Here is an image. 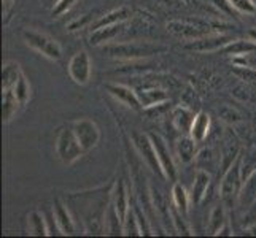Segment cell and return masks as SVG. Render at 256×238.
<instances>
[{
	"label": "cell",
	"mask_w": 256,
	"mask_h": 238,
	"mask_svg": "<svg viewBox=\"0 0 256 238\" xmlns=\"http://www.w3.org/2000/svg\"><path fill=\"white\" fill-rule=\"evenodd\" d=\"M234 38L231 37V35L212 32V33L206 35V37H200L198 40L188 41L186 45H184V48H186V49H192V51H198V52H212V51L223 49Z\"/></svg>",
	"instance_id": "cell-9"
},
{
	"label": "cell",
	"mask_w": 256,
	"mask_h": 238,
	"mask_svg": "<svg viewBox=\"0 0 256 238\" xmlns=\"http://www.w3.org/2000/svg\"><path fill=\"white\" fill-rule=\"evenodd\" d=\"M248 35H250V38H252L253 41H256V27H254V29H250Z\"/></svg>",
	"instance_id": "cell-39"
},
{
	"label": "cell",
	"mask_w": 256,
	"mask_h": 238,
	"mask_svg": "<svg viewBox=\"0 0 256 238\" xmlns=\"http://www.w3.org/2000/svg\"><path fill=\"white\" fill-rule=\"evenodd\" d=\"M105 234L107 235H122V221L112 202L108 204L107 215H105Z\"/></svg>",
	"instance_id": "cell-24"
},
{
	"label": "cell",
	"mask_w": 256,
	"mask_h": 238,
	"mask_svg": "<svg viewBox=\"0 0 256 238\" xmlns=\"http://www.w3.org/2000/svg\"><path fill=\"white\" fill-rule=\"evenodd\" d=\"M254 172H256V151L246 153L245 156H242V161H240V173H242L244 184L250 180V176Z\"/></svg>",
	"instance_id": "cell-30"
},
{
	"label": "cell",
	"mask_w": 256,
	"mask_h": 238,
	"mask_svg": "<svg viewBox=\"0 0 256 238\" xmlns=\"http://www.w3.org/2000/svg\"><path fill=\"white\" fill-rule=\"evenodd\" d=\"M232 73L244 79L246 83H253L256 84V70L254 68H250V67H244V65H234L232 67Z\"/></svg>",
	"instance_id": "cell-31"
},
{
	"label": "cell",
	"mask_w": 256,
	"mask_h": 238,
	"mask_svg": "<svg viewBox=\"0 0 256 238\" xmlns=\"http://www.w3.org/2000/svg\"><path fill=\"white\" fill-rule=\"evenodd\" d=\"M210 173L206 170H198L196 176H194V183H192V188H191V200L194 202L196 205H199L202 199L206 197V192L210 186Z\"/></svg>",
	"instance_id": "cell-16"
},
{
	"label": "cell",
	"mask_w": 256,
	"mask_h": 238,
	"mask_svg": "<svg viewBox=\"0 0 256 238\" xmlns=\"http://www.w3.org/2000/svg\"><path fill=\"white\" fill-rule=\"evenodd\" d=\"M84 154L80 142L75 135L74 129H62L56 138V156L64 165H70L76 162Z\"/></svg>",
	"instance_id": "cell-3"
},
{
	"label": "cell",
	"mask_w": 256,
	"mask_h": 238,
	"mask_svg": "<svg viewBox=\"0 0 256 238\" xmlns=\"http://www.w3.org/2000/svg\"><path fill=\"white\" fill-rule=\"evenodd\" d=\"M28 229L29 234L34 237H46L50 235L48 231V221L45 219L40 211H32V213L28 216Z\"/></svg>",
	"instance_id": "cell-22"
},
{
	"label": "cell",
	"mask_w": 256,
	"mask_h": 238,
	"mask_svg": "<svg viewBox=\"0 0 256 238\" xmlns=\"http://www.w3.org/2000/svg\"><path fill=\"white\" fill-rule=\"evenodd\" d=\"M194 118H196V114H194L191 110L184 108V107H176L172 111V124L176 130H180V132H188L190 134Z\"/></svg>",
	"instance_id": "cell-19"
},
{
	"label": "cell",
	"mask_w": 256,
	"mask_h": 238,
	"mask_svg": "<svg viewBox=\"0 0 256 238\" xmlns=\"http://www.w3.org/2000/svg\"><path fill=\"white\" fill-rule=\"evenodd\" d=\"M112 204L114 208H116L121 221L124 223V219H126L129 210H130L129 194H128V188H126L124 180H118V183L114 184V189L112 191Z\"/></svg>",
	"instance_id": "cell-13"
},
{
	"label": "cell",
	"mask_w": 256,
	"mask_h": 238,
	"mask_svg": "<svg viewBox=\"0 0 256 238\" xmlns=\"http://www.w3.org/2000/svg\"><path fill=\"white\" fill-rule=\"evenodd\" d=\"M222 235H228V237H231V235H232V232H231V229H229V226L224 224V226L216 232V237H222Z\"/></svg>",
	"instance_id": "cell-37"
},
{
	"label": "cell",
	"mask_w": 256,
	"mask_h": 238,
	"mask_svg": "<svg viewBox=\"0 0 256 238\" xmlns=\"http://www.w3.org/2000/svg\"><path fill=\"white\" fill-rule=\"evenodd\" d=\"M76 2L78 0H58L54 3V8H52V16H60L67 13Z\"/></svg>",
	"instance_id": "cell-33"
},
{
	"label": "cell",
	"mask_w": 256,
	"mask_h": 238,
	"mask_svg": "<svg viewBox=\"0 0 256 238\" xmlns=\"http://www.w3.org/2000/svg\"><path fill=\"white\" fill-rule=\"evenodd\" d=\"M244 186L242 173H240V161L231 164L226 170L222 183H220V196L228 207H232L237 197H240V188Z\"/></svg>",
	"instance_id": "cell-5"
},
{
	"label": "cell",
	"mask_w": 256,
	"mask_h": 238,
	"mask_svg": "<svg viewBox=\"0 0 256 238\" xmlns=\"http://www.w3.org/2000/svg\"><path fill=\"white\" fill-rule=\"evenodd\" d=\"M226 224V211L223 205H216L212 210L208 218V232L212 235H216V232Z\"/></svg>",
	"instance_id": "cell-27"
},
{
	"label": "cell",
	"mask_w": 256,
	"mask_h": 238,
	"mask_svg": "<svg viewBox=\"0 0 256 238\" xmlns=\"http://www.w3.org/2000/svg\"><path fill=\"white\" fill-rule=\"evenodd\" d=\"M234 65H244V67H250V68H254L256 70V54H244V56H237L232 59Z\"/></svg>",
	"instance_id": "cell-34"
},
{
	"label": "cell",
	"mask_w": 256,
	"mask_h": 238,
	"mask_svg": "<svg viewBox=\"0 0 256 238\" xmlns=\"http://www.w3.org/2000/svg\"><path fill=\"white\" fill-rule=\"evenodd\" d=\"M72 129H74L82 148L84 149V153L91 151V149L96 148L97 143H99L100 130H99V127H97V124L94 121L88 119V118L76 119V121L72 122Z\"/></svg>",
	"instance_id": "cell-7"
},
{
	"label": "cell",
	"mask_w": 256,
	"mask_h": 238,
	"mask_svg": "<svg viewBox=\"0 0 256 238\" xmlns=\"http://www.w3.org/2000/svg\"><path fill=\"white\" fill-rule=\"evenodd\" d=\"M130 16V10L126 6H121V8H116V10H113L107 14L100 16L99 19H97L92 25V29H99V27H104V25H112V24H120V22H124L126 19H129Z\"/></svg>",
	"instance_id": "cell-20"
},
{
	"label": "cell",
	"mask_w": 256,
	"mask_h": 238,
	"mask_svg": "<svg viewBox=\"0 0 256 238\" xmlns=\"http://www.w3.org/2000/svg\"><path fill=\"white\" fill-rule=\"evenodd\" d=\"M122 29V22L120 24H112V25H104L99 29H92L90 35V41L94 46H100V45H107L108 41L118 37V33Z\"/></svg>",
	"instance_id": "cell-14"
},
{
	"label": "cell",
	"mask_w": 256,
	"mask_h": 238,
	"mask_svg": "<svg viewBox=\"0 0 256 238\" xmlns=\"http://www.w3.org/2000/svg\"><path fill=\"white\" fill-rule=\"evenodd\" d=\"M107 91L110 92V95H113L114 99H116L120 103L126 105L128 108L130 110H142L144 105H142V100H140L138 94L130 89V87L124 86V84H108L107 86Z\"/></svg>",
	"instance_id": "cell-12"
},
{
	"label": "cell",
	"mask_w": 256,
	"mask_h": 238,
	"mask_svg": "<svg viewBox=\"0 0 256 238\" xmlns=\"http://www.w3.org/2000/svg\"><path fill=\"white\" fill-rule=\"evenodd\" d=\"M122 235H126V237H142V229H140L138 219L136 216V211L132 208L129 210L124 223H122Z\"/></svg>",
	"instance_id": "cell-28"
},
{
	"label": "cell",
	"mask_w": 256,
	"mask_h": 238,
	"mask_svg": "<svg viewBox=\"0 0 256 238\" xmlns=\"http://www.w3.org/2000/svg\"><path fill=\"white\" fill-rule=\"evenodd\" d=\"M190 202H191V196L186 192V189H184L180 183H175L172 188V204L183 216L188 213Z\"/></svg>",
	"instance_id": "cell-23"
},
{
	"label": "cell",
	"mask_w": 256,
	"mask_h": 238,
	"mask_svg": "<svg viewBox=\"0 0 256 238\" xmlns=\"http://www.w3.org/2000/svg\"><path fill=\"white\" fill-rule=\"evenodd\" d=\"M150 138H152V142L154 145L156 154H158V159H160V162H161L166 180L175 181V178H176V169H175V162H174L172 153H170L169 146H167L166 140L161 135L153 134V132L150 134Z\"/></svg>",
	"instance_id": "cell-10"
},
{
	"label": "cell",
	"mask_w": 256,
	"mask_h": 238,
	"mask_svg": "<svg viewBox=\"0 0 256 238\" xmlns=\"http://www.w3.org/2000/svg\"><path fill=\"white\" fill-rule=\"evenodd\" d=\"M167 30H169L174 37L182 38V40H198L200 37H206V35L215 32L214 29V21H200V19H184V21H170L167 24Z\"/></svg>",
	"instance_id": "cell-2"
},
{
	"label": "cell",
	"mask_w": 256,
	"mask_h": 238,
	"mask_svg": "<svg viewBox=\"0 0 256 238\" xmlns=\"http://www.w3.org/2000/svg\"><path fill=\"white\" fill-rule=\"evenodd\" d=\"M22 38L32 49L38 51L40 54H43L51 60H59L60 56H62V48H60V45L46 33H42L37 30H24Z\"/></svg>",
	"instance_id": "cell-4"
},
{
	"label": "cell",
	"mask_w": 256,
	"mask_h": 238,
	"mask_svg": "<svg viewBox=\"0 0 256 238\" xmlns=\"http://www.w3.org/2000/svg\"><path fill=\"white\" fill-rule=\"evenodd\" d=\"M20 107H21V103L16 99V95L12 89L2 91V118L5 124H8V122L13 119V116Z\"/></svg>",
	"instance_id": "cell-21"
},
{
	"label": "cell",
	"mask_w": 256,
	"mask_h": 238,
	"mask_svg": "<svg viewBox=\"0 0 256 238\" xmlns=\"http://www.w3.org/2000/svg\"><path fill=\"white\" fill-rule=\"evenodd\" d=\"M21 65L14 60H6L2 67V91L13 89V86L21 78Z\"/></svg>",
	"instance_id": "cell-18"
},
{
	"label": "cell",
	"mask_w": 256,
	"mask_h": 238,
	"mask_svg": "<svg viewBox=\"0 0 256 238\" xmlns=\"http://www.w3.org/2000/svg\"><path fill=\"white\" fill-rule=\"evenodd\" d=\"M229 2H231L236 11H239L242 14H254L256 13V5L253 0H229Z\"/></svg>",
	"instance_id": "cell-32"
},
{
	"label": "cell",
	"mask_w": 256,
	"mask_h": 238,
	"mask_svg": "<svg viewBox=\"0 0 256 238\" xmlns=\"http://www.w3.org/2000/svg\"><path fill=\"white\" fill-rule=\"evenodd\" d=\"M92 64L86 51H78L68 62V75L76 84L84 86L91 79Z\"/></svg>",
	"instance_id": "cell-8"
},
{
	"label": "cell",
	"mask_w": 256,
	"mask_h": 238,
	"mask_svg": "<svg viewBox=\"0 0 256 238\" xmlns=\"http://www.w3.org/2000/svg\"><path fill=\"white\" fill-rule=\"evenodd\" d=\"M212 2H214V5L222 13H224L226 16H232L234 14V6L231 5L229 0H212Z\"/></svg>",
	"instance_id": "cell-35"
},
{
	"label": "cell",
	"mask_w": 256,
	"mask_h": 238,
	"mask_svg": "<svg viewBox=\"0 0 256 238\" xmlns=\"http://www.w3.org/2000/svg\"><path fill=\"white\" fill-rule=\"evenodd\" d=\"M14 0H4V13H8V10L12 8Z\"/></svg>",
	"instance_id": "cell-38"
},
{
	"label": "cell",
	"mask_w": 256,
	"mask_h": 238,
	"mask_svg": "<svg viewBox=\"0 0 256 238\" xmlns=\"http://www.w3.org/2000/svg\"><path fill=\"white\" fill-rule=\"evenodd\" d=\"M56 2H58V0H56Z\"/></svg>",
	"instance_id": "cell-40"
},
{
	"label": "cell",
	"mask_w": 256,
	"mask_h": 238,
	"mask_svg": "<svg viewBox=\"0 0 256 238\" xmlns=\"http://www.w3.org/2000/svg\"><path fill=\"white\" fill-rule=\"evenodd\" d=\"M208 130H210V116L204 111H199L192 121L190 135L196 140L198 143H202L206 140V137L208 135Z\"/></svg>",
	"instance_id": "cell-17"
},
{
	"label": "cell",
	"mask_w": 256,
	"mask_h": 238,
	"mask_svg": "<svg viewBox=\"0 0 256 238\" xmlns=\"http://www.w3.org/2000/svg\"><path fill=\"white\" fill-rule=\"evenodd\" d=\"M196 145H198V142L191 135L182 137V138L176 140L175 153H176V157H178V161L182 164H191L194 161V157H196V154H198Z\"/></svg>",
	"instance_id": "cell-15"
},
{
	"label": "cell",
	"mask_w": 256,
	"mask_h": 238,
	"mask_svg": "<svg viewBox=\"0 0 256 238\" xmlns=\"http://www.w3.org/2000/svg\"><path fill=\"white\" fill-rule=\"evenodd\" d=\"M138 97H140V100H142L144 108L167 102L166 91L158 89V87H145V89H142V95H138Z\"/></svg>",
	"instance_id": "cell-25"
},
{
	"label": "cell",
	"mask_w": 256,
	"mask_h": 238,
	"mask_svg": "<svg viewBox=\"0 0 256 238\" xmlns=\"http://www.w3.org/2000/svg\"><path fill=\"white\" fill-rule=\"evenodd\" d=\"M132 142H134V146L138 151L140 157H142L144 162L148 165V169L153 173L166 178L161 162H160V159H158V154H156L154 145L152 142V138H150V134H134L132 135Z\"/></svg>",
	"instance_id": "cell-6"
},
{
	"label": "cell",
	"mask_w": 256,
	"mask_h": 238,
	"mask_svg": "<svg viewBox=\"0 0 256 238\" xmlns=\"http://www.w3.org/2000/svg\"><path fill=\"white\" fill-rule=\"evenodd\" d=\"M223 51L226 54H231L232 57L237 56H244V54H248V52L256 51V43L252 41H244V40H232L229 45H226L223 48Z\"/></svg>",
	"instance_id": "cell-26"
},
{
	"label": "cell",
	"mask_w": 256,
	"mask_h": 238,
	"mask_svg": "<svg viewBox=\"0 0 256 238\" xmlns=\"http://www.w3.org/2000/svg\"><path fill=\"white\" fill-rule=\"evenodd\" d=\"M167 48L158 43H138V41H130V43H113V45L104 46V52L110 57H118V59H144L154 54H161Z\"/></svg>",
	"instance_id": "cell-1"
},
{
	"label": "cell",
	"mask_w": 256,
	"mask_h": 238,
	"mask_svg": "<svg viewBox=\"0 0 256 238\" xmlns=\"http://www.w3.org/2000/svg\"><path fill=\"white\" fill-rule=\"evenodd\" d=\"M88 21H90V17H88V14H84V16H82V17H76V19H74L72 22L68 24V30L82 29V27H84V25L88 24Z\"/></svg>",
	"instance_id": "cell-36"
},
{
	"label": "cell",
	"mask_w": 256,
	"mask_h": 238,
	"mask_svg": "<svg viewBox=\"0 0 256 238\" xmlns=\"http://www.w3.org/2000/svg\"><path fill=\"white\" fill-rule=\"evenodd\" d=\"M52 216H54V223L58 226V231L60 235H76L78 226L74 216L70 215L67 205L60 199H56L52 204Z\"/></svg>",
	"instance_id": "cell-11"
},
{
	"label": "cell",
	"mask_w": 256,
	"mask_h": 238,
	"mask_svg": "<svg viewBox=\"0 0 256 238\" xmlns=\"http://www.w3.org/2000/svg\"><path fill=\"white\" fill-rule=\"evenodd\" d=\"M12 91L14 92L16 99L20 100L21 107L30 100V84H29L28 78H26L24 75H21V78L18 79V83L13 86V89H12Z\"/></svg>",
	"instance_id": "cell-29"
}]
</instances>
